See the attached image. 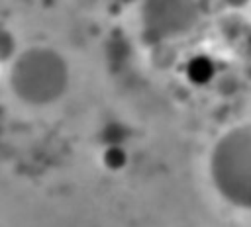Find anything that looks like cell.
<instances>
[{
    "label": "cell",
    "instance_id": "1",
    "mask_svg": "<svg viewBox=\"0 0 251 227\" xmlns=\"http://www.w3.org/2000/svg\"><path fill=\"white\" fill-rule=\"evenodd\" d=\"M10 86L27 104H51L69 86V65L51 47H27L12 59Z\"/></svg>",
    "mask_w": 251,
    "mask_h": 227
},
{
    "label": "cell",
    "instance_id": "2",
    "mask_svg": "<svg viewBox=\"0 0 251 227\" xmlns=\"http://www.w3.org/2000/svg\"><path fill=\"white\" fill-rule=\"evenodd\" d=\"M212 178L229 202L251 209V125L229 129L216 143Z\"/></svg>",
    "mask_w": 251,
    "mask_h": 227
},
{
    "label": "cell",
    "instance_id": "3",
    "mask_svg": "<svg viewBox=\"0 0 251 227\" xmlns=\"http://www.w3.org/2000/svg\"><path fill=\"white\" fill-rule=\"evenodd\" d=\"M141 27L153 41L178 39L194 29L200 18L196 0H143Z\"/></svg>",
    "mask_w": 251,
    "mask_h": 227
},
{
    "label": "cell",
    "instance_id": "4",
    "mask_svg": "<svg viewBox=\"0 0 251 227\" xmlns=\"http://www.w3.org/2000/svg\"><path fill=\"white\" fill-rule=\"evenodd\" d=\"M212 76H214V63L208 57L198 55L186 63V78L192 84H208Z\"/></svg>",
    "mask_w": 251,
    "mask_h": 227
},
{
    "label": "cell",
    "instance_id": "5",
    "mask_svg": "<svg viewBox=\"0 0 251 227\" xmlns=\"http://www.w3.org/2000/svg\"><path fill=\"white\" fill-rule=\"evenodd\" d=\"M126 162H127V153H126L122 147L112 145V147H108V149L104 151V164H106L108 168L118 170V168H122Z\"/></svg>",
    "mask_w": 251,
    "mask_h": 227
},
{
    "label": "cell",
    "instance_id": "6",
    "mask_svg": "<svg viewBox=\"0 0 251 227\" xmlns=\"http://www.w3.org/2000/svg\"><path fill=\"white\" fill-rule=\"evenodd\" d=\"M16 57V41L6 27H0V63Z\"/></svg>",
    "mask_w": 251,
    "mask_h": 227
}]
</instances>
